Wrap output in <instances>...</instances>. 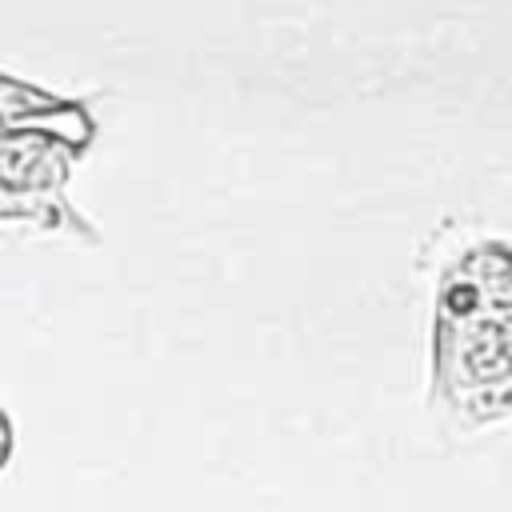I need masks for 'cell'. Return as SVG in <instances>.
Listing matches in <instances>:
<instances>
[{
	"label": "cell",
	"instance_id": "6da1fadb",
	"mask_svg": "<svg viewBox=\"0 0 512 512\" xmlns=\"http://www.w3.org/2000/svg\"><path fill=\"white\" fill-rule=\"evenodd\" d=\"M432 384L464 424L512 416V244L480 240L440 272Z\"/></svg>",
	"mask_w": 512,
	"mask_h": 512
},
{
	"label": "cell",
	"instance_id": "7a4b0ae2",
	"mask_svg": "<svg viewBox=\"0 0 512 512\" xmlns=\"http://www.w3.org/2000/svg\"><path fill=\"white\" fill-rule=\"evenodd\" d=\"M72 152L48 132H0V220H36L40 228H68L84 240H100L88 220L64 200L72 176Z\"/></svg>",
	"mask_w": 512,
	"mask_h": 512
},
{
	"label": "cell",
	"instance_id": "3957f363",
	"mask_svg": "<svg viewBox=\"0 0 512 512\" xmlns=\"http://www.w3.org/2000/svg\"><path fill=\"white\" fill-rule=\"evenodd\" d=\"M0 132H48L84 156L96 140V120L80 100H64L0 72Z\"/></svg>",
	"mask_w": 512,
	"mask_h": 512
},
{
	"label": "cell",
	"instance_id": "277c9868",
	"mask_svg": "<svg viewBox=\"0 0 512 512\" xmlns=\"http://www.w3.org/2000/svg\"><path fill=\"white\" fill-rule=\"evenodd\" d=\"M12 448H16V428H12V416L0 408V472H4L8 460H12Z\"/></svg>",
	"mask_w": 512,
	"mask_h": 512
}]
</instances>
